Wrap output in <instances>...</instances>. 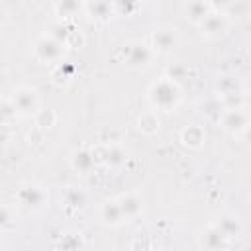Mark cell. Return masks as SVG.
Instances as JSON below:
<instances>
[{"mask_svg":"<svg viewBox=\"0 0 251 251\" xmlns=\"http://www.w3.org/2000/svg\"><path fill=\"white\" fill-rule=\"evenodd\" d=\"M147 98L153 108H157L161 112H173L180 100V88L176 82H173L169 78H161L159 82H155L149 88Z\"/></svg>","mask_w":251,"mask_h":251,"instance_id":"obj_1","label":"cell"},{"mask_svg":"<svg viewBox=\"0 0 251 251\" xmlns=\"http://www.w3.org/2000/svg\"><path fill=\"white\" fill-rule=\"evenodd\" d=\"M151 57H153L151 47L141 41H133L124 49V63L129 69H145L151 63Z\"/></svg>","mask_w":251,"mask_h":251,"instance_id":"obj_2","label":"cell"},{"mask_svg":"<svg viewBox=\"0 0 251 251\" xmlns=\"http://www.w3.org/2000/svg\"><path fill=\"white\" fill-rule=\"evenodd\" d=\"M220 124L222 127L231 133V135H237L241 131H245L247 124H249V114L243 110V108H226L222 114H220Z\"/></svg>","mask_w":251,"mask_h":251,"instance_id":"obj_3","label":"cell"},{"mask_svg":"<svg viewBox=\"0 0 251 251\" xmlns=\"http://www.w3.org/2000/svg\"><path fill=\"white\" fill-rule=\"evenodd\" d=\"M10 102L14 104L16 112H18V114H24V116L35 114V112H37V106H39L37 92H35L33 88H27V86H22V88L14 90Z\"/></svg>","mask_w":251,"mask_h":251,"instance_id":"obj_4","label":"cell"},{"mask_svg":"<svg viewBox=\"0 0 251 251\" xmlns=\"http://www.w3.org/2000/svg\"><path fill=\"white\" fill-rule=\"evenodd\" d=\"M63 51H65V45L53 39L51 35H43L35 43V57L43 63H57L63 57Z\"/></svg>","mask_w":251,"mask_h":251,"instance_id":"obj_5","label":"cell"},{"mask_svg":"<svg viewBox=\"0 0 251 251\" xmlns=\"http://www.w3.org/2000/svg\"><path fill=\"white\" fill-rule=\"evenodd\" d=\"M18 202L27 208V210H41L47 202V192L41 188V186H35V184H27V186H22L20 192H18Z\"/></svg>","mask_w":251,"mask_h":251,"instance_id":"obj_6","label":"cell"},{"mask_svg":"<svg viewBox=\"0 0 251 251\" xmlns=\"http://www.w3.org/2000/svg\"><path fill=\"white\" fill-rule=\"evenodd\" d=\"M200 27L206 37H210V39L220 37L227 29V18L224 12H208L206 18L200 22Z\"/></svg>","mask_w":251,"mask_h":251,"instance_id":"obj_7","label":"cell"},{"mask_svg":"<svg viewBox=\"0 0 251 251\" xmlns=\"http://www.w3.org/2000/svg\"><path fill=\"white\" fill-rule=\"evenodd\" d=\"M176 29L173 27H159L153 31V49L159 53H169L176 45Z\"/></svg>","mask_w":251,"mask_h":251,"instance_id":"obj_8","label":"cell"},{"mask_svg":"<svg viewBox=\"0 0 251 251\" xmlns=\"http://www.w3.org/2000/svg\"><path fill=\"white\" fill-rule=\"evenodd\" d=\"M96 161H94V153L86 151V149H75L71 153V167L80 173V175H88L94 169Z\"/></svg>","mask_w":251,"mask_h":251,"instance_id":"obj_9","label":"cell"},{"mask_svg":"<svg viewBox=\"0 0 251 251\" xmlns=\"http://www.w3.org/2000/svg\"><path fill=\"white\" fill-rule=\"evenodd\" d=\"M116 202H118V206H120V210H122L124 220H133V218H137L139 212H141V200H139L133 192L122 194Z\"/></svg>","mask_w":251,"mask_h":251,"instance_id":"obj_10","label":"cell"},{"mask_svg":"<svg viewBox=\"0 0 251 251\" xmlns=\"http://www.w3.org/2000/svg\"><path fill=\"white\" fill-rule=\"evenodd\" d=\"M216 227L220 229V233H222L226 239H233V237H237V235L241 233V229H243L239 218L233 216V214H224V216L218 220Z\"/></svg>","mask_w":251,"mask_h":251,"instance_id":"obj_11","label":"cell"},{"mask_svg":"<svg viewBox=\"0 0 251 251\" xmlns=\"http://www.w3.org/2000/svg\"><path fill=\"white\" fill-rule=\"evenodd\" d=\"M86 10L94 20L106 22L114 16V2L112 0H88Z\"/></svg>","mask_w":251,"mask_h":251,"instance_id":"obj_12","label":"cell"},{"mask_svg":"<svg viewBox=\"0 0 251 251\" xmlns=\"http://www.w3.org/2000/svg\"><path fill=\"white\" fill-rule=\"evenodd\" d=\"M204 139H206V133L200 126H186L182 131H180V141L184 147L188 149H198L204 145Z\"/></svg>","mask_w":251,"mask_h":251,"instance_id":"obj_13","label":"cell"},{"mask_svg":"<svg viewBox=\"0 0 251 251\" xmlns=\"http://www.w3.org/2000/svg\"><path fill=\"white\" fill-rule=\"evenodd\" d=\"M100 218L106 226H120L124 222V216H122V210L118 206L116 200H106L100 208Z\"/></svg>","mask_w":251,"mask_h":251,"instance_id":"obj_14","label":"cell"},{"mask_svg":"<svg viewBox=\"0 0 251 251\" xmlns=\"http://www.w3.org/2000/svg\"><path fill=\"white\" fill-rule=\"evenodd\" d=\"M208 12H210V6L206 0H190L184 6V18L190 20L192 24H200Z\"/></svg>","mask_w":251,"mask_h":251,"instance_id":"obj_15","label":"cell"},{"mask_svg":"<svg viewBox=\"0 0 251 251\" xmlns=\"http://www.w3.org/2000/svg\"><path fill=\"white\" fill-rule=\"evenodd\" d=\"M224 241H226V237L220 233V229H218L216 226L208 227V229L202 231V235H200V245H202L204 249H222V247H224Z\"/></svg>","mask_w":251,"mask_h":251,"instance_id":"obj_16","label":"cell"},{"mask_svg":"<svg viewBox=\"0 0 251 251\" xmlns=\"http://www.w3.org/2000/svg\"><path fill=\"white\" fill-rule=\"evenodd\" d=\"M80 6H82V0H57L55 10H57V16L67 20V18H73L80 10Z\"/></svg>","mask_w":251,"mask_h":251,"instance_id":"obj_17","label":"cell"},{"mask_svg":"<svg viewBox=\"0 0 251 251\" xmlns=\"http://www.w3.org/2000/svg\"><path fill=\"white\" fill-rule=\"evenodd\" d=\"M137 124H139V129H141L145 135H153V133L159 129V118H157L155 112H145V114H141L139 120H137Z\"/></svg>","mask_w":251,"mask_h":251,"instance_id":"obj_18","label":"cell"},{"mask_svg":"<svg viewBox=\"0 0 251 251\" xmlns=\"http://www.w3.org/2000/svg\"><path fill=\"white\" fill-rule=\"evenodd\" d=\"M104 161L110 165V167H120L124 161H126V151L120 147V145H110L104 153Z\"/></svg>","mask_w":251,"mask_h":251,"instance_id":"obj_19","label":"cell"},{"mask_svg":"<svg viewBox=\"0 0 251 251\" xmlns=\"http://www.w3.org/2000/svg\"><path fill=\"white\" fill-rule=\"evenodd\" d=\"M188 76V69L182 65V63H171L169 67H167V71H165V78H169V80H173V82H180V80H184Z\"/></svg>","mask_w":251,"mask_h":251,"instance_id":"obj_20","label":"cell"},{"mask_svg":"<svg viewBox=\"0 0 251 251\" xmlns=\"http://www.w3.org/2000/svg\"><path fill=\"white\" fill-rule=\"evenodd\" d=\"M71 29H73V25H69V24H65V22H57V24H53L51 25V31H49V35L53 37V39H57L59 43H67V39H69V33H71Z\"/></svg>","mask_w":251,"mask_h":251,"instance_id":"obj_21","label":"cell"},{"mask_svg":"<svg viewBox=\"0 0 251 251\" xmlns=\"http://www.w3.org/2000/svg\"><path fill=\"white\" fill-rule=\"evenodd\" d=\"M112 2H114V12H120L124 16H129L139 8V0H112Z\"/></svg>","mask_w":251,"mask_h":251,"instance_id":"obj_22","label":"cell"},{"mask_svg":"<svg viewBox=\"0 0 251 251\" xmlns=\"http://www.w3.org/2000/svg\"><path fill=\"white\" fill-rule=\"evenodd\" d=\"M84 202H86V198H84V194L80 190H67L65 192V206H69V208H82Z\"/></svg>","mask_w":251,"mask_h":251,"instance_id":"obj_23","label":"cell"},{"mask_svg":"<svg viewBox=\"0 0 251 251\" xmlns=\"http://www.w3.org/2000/svg\"><path fill=\"white\" fill-rule=\"evenodd\" d=\"M35 114H37V116H35L37 126H41V127H51V126L55 124V112H53V110H37Z\"/></svg>","mask_w":251,"mask_h":251,"instance_id":"obj_24","label":"cell"},{"mask_svg":"<svg viewBox=\"0 0 251 251\" xmlns=\"http://www.w3.org/2000/svg\"><path fill=\"white\" fill-rule=\"evenodd\" d=\"M16 114H18V112H16V108H14V104H12L10 100L0 102V122H2V124H8Z\"/></svg>","mask_w":251,"mask_h":251,"instance_id":"obj_25","label":"cell"},{"mask_svg":"<svg viewBox=\"0 0 251 251\" xmlns=\"http://www.w3.org/2000/svg\"><path fill=\"white\" fill-rule=\"evenodd\" d=\"M218 88H220V94H227V92H235L237 90V80H229V76H224L220 82H218Z\"/></svg>","mask_w":251,"mask_h":251,"instance_id":"obj_26","label":"cell"},{"mask_svg":"<svg viewBox=\"0 0 251 251\" xmlns=\"http://www.w3.org/2000/svg\"><path fill=\"white\" fill-rule=\"evenodd\" d=\"M10 220H12V214H10L8 206L6 204H0V229H4L10 224Z\"/></svg>","mask_w":251,"mask_h":251,"instance_id":"obj_27","label":"cell"},{"mask_svg":"<svg viewBox=\"0 0 251 251\" xmlns=\"http://www.w3.org/2000/svg\"><path fill=\"white\" fill-rule=\"evenodd\" d=\"M206 2H208V6H210V8H214L216 12L224 10V8L229 4V0H206Z\"/></svg>","mask_w":251,"mask_h":251,"instance_id":"obj_28","label":"cell"},{"mask_svg":"<svg viewBox=\"0 0 251 251\" xmlns=\"http://www.w3.org/2000/svg\"><path fill=\"white\" fill-rule=\"evenodd\" d=\"M6 141H8V127L4 124V126H0V149L6 145Z\"/></svg>","mask_w":251,"mask_h":251,"instance_id":"obj_29","label":"cell"},{"mask_svg":"<svg viewBox=\"0 0 251 251\" xmlns=\"http://www.w3.org/2000/svg\"><path fill=\"white\" fill-rule=\"evenodd\" d=\"M4 24H6V12H4L2 8H0V27H2Z\"/></svg>","mask_w":251,"mask_h":251,"instance_id":"obj_30","label":"cell"}]
</instances>
